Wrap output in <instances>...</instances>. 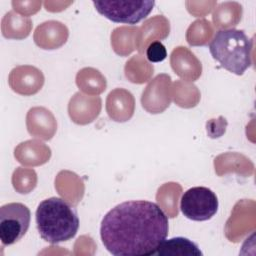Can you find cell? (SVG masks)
Here are the masks:
<instances>
[{
	"label": "cell",
	"instance_id": "1",
	"mask_svg": "<svg viewBox=\"0 0 256 256\" xmlns=\"http://www.w3.org/2000/svg\"><path fill=\"white\" fill-rule=\"evenodd\" d=\"M168 224V216L156 203L126 201L103 217L100 237L112 255L150 256L167 238Z\"/></svg>",
	"mask_w": 256,
	"mask_h": 256
},
{
	"label": "cell",
	"instance_id": "2",
	"mask_svg": "<svg viewBox=\"0 0 256 256\" xmlns=\"http://www.w3.org/2000/svg\"><path fill=\"white\" fill-rule=\"evenodd\" d=\"M35 219L40 237L51 244L72 239L79 228L76 210L58 197H51L40 202Z\"/></svg>",
	"mask_w": 256,
	"mask_h": 256
},
{
	"label": "cell",
	"instance_id": "3",
	"mask_svg": "<svg viewBox=\"0 0 256 256\" xmlns=\"http://www.w3.org/2000/svg\"><path fill=\"white\" fill-rule=\"evenodd\" d=\"M252 39L243 30L222 29L214 35L209 51L224 69L242 75L252 64Z\"/></svg>",
	"mask_w": 256,
	"mask_h": 256
},
{
	"label": "cell",
	"instance_id": "4",
	"mask_svg": "<svg viewBox=\"0 0 256 256\" xmlns=\"http://www.w3.org/2000/svg\"><path fill=\"white\" fill-rule=\"evenodd\" d=\"M97 12L116 23L136 24L145 19L152 11L155 1H93Z\"/></svg>",
	"mask_w": 256,
	"mask_h": 256
},
{
	"label": "cell",
	"instance_id": "5",
	"mask_svg": "<svg viewBox=\"0 0 256 256\" xmlns=\"http://www.w3.org/2000/svg\"><path fill=\"white\" fill-rule=\"evenodd\" d=\"M219 202L216 194L203 186L192 187L184 192L180 200L183 215L193 221L211 219L218 210Z\"/></svg>",
	"mask_w": 256,
	"mask_h": 256
},
{
	"label": "cell",
	"instance_id": "6",
	"mask_svg": "<svg viewBox=\"0 0 256 256\" xmlns=\"http://www.w3.org/2000/svg\"><path fill=\"white\" fill-rule=\"evenodd\" d=\"M29 208L18 202H12L0 208V239L2 245L18 242L27 232L30 225Z\"/></svg>",
	"mask_w": 256,
	"mask_h": 256
},
{
	"label": "cell",
	"instance_id": "7",
	"mask_svg": "<svg viewBox=\"0 0 256 256\" xmlns=\"http://www.w3.org/2000/svg\"><path fill=\"white\" fill-rule=\"evenodd\" d=\"M155 255L202 256L203 253L196 243L185 237H174L164 240L158 247Z\"/></svg>",
	"mask_w": 256,
	"mask_h": 256
},
{
	"label": "cell",
	"instance_id": "8",
	"mask_svg": "<svg viewBox=\"0 0 256 256\" xmlns=\"http://www.w3.org/2000/svg\"><path fill=\"white\" fill-rule=\"evenodd\" d=\"M146 57L150 62H161L167 57L165 46L159 42H151L146 49Z\"/></svg>",
	"mask_w": 256,
	"mask_h": 256
}]
</instances>
